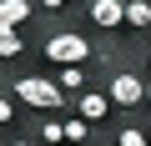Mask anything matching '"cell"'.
<instances>
[{
  "label": "cell",
  "instance_id": "1",
  "mask_svg": "<svg viewBox=\"0 0 151 146\" xmlns=\"http://www.w3.org/2000/svg\"><path fill=\"white\" fill-rule=\"evenodd\" d=\"M40 55H45L55 70H60V65H91V60L101 65V60H106V55L81 35V30H50V35L40 40Z\"/></svg>",
  "mask_w": 151,
  "mask_h": 146
},
{
  "label": "cell",
  "instance_id": "2",
  "mask_svg": "<svg viewBox=\"0 0 151 146\" xmlns=\"http://www.w3.org/2000/svg\"><path fill=\"white\" fill-rule=\"evenodd\" d=\"M10 91H15V101H20V106L40 111V116H60V111L70 106V96L55 86V76H15V81H10Z\"/></svg>",
  "mask_w": 151,
  "mask_h": 146
},
{
  "label": "cell",
  "instance_id": "3",
  "mask_svg": "<svg viewBox=\"0 0 151 146\" xmlns=\"http://www.w3.org/2000/svg\"><path fill=\"white\" fill-rule=\"evenodd\" d=\"M106 96L116 111H141L151 101V86L141 81V70H111V81H106Z\"/></svg>",
  "mask_w": 151,
  "mask_h": 146
},
{
  "label": "cell",
  "instance_id": "4",
  "mask_svg": "<svg viewBox=\"0 0 151 146\" xmlns=\"http://www.w3.org/2000/svg\"><path fill=\"white\" fill-rule=\"evenodd\" d=\"M86 20L96 30H126V0H91V5H86Z\"/></svg>",
  "mask_w": 151,
  "mask_h": 146
},
{
  "label": "cell",
  "instance_id": "5",
  "mask_svg": "<svg viewBox=\"0 0 151 146\" xmlns=\"http://www.w3.org/2000/svg\"><path fill=\"white\" fill-rule=\"evenodd\" d=\"M70 111L81 116V121H91V126H101L116 106H111V96H106V91H81V96H70Z\"/></svg>",
  "mask_w": 151,
  "mask_h": 146
},
{
  "label": "cell",
  "instance_id": "6",
  "mask_svg": "<svg viewBox=\"0 0 151 146\" xmlns=\"http://www.w3.org/2000/svg\"><path fill=\"white\" fill-rule=\"evenodd\" d=\"M25 20H35V0H0V30H20Z\"/></svg>",
  "mask_w": 151,
  "mask_h": 146
},
{
  "label": "cell",
  "instance_id": "7",
  "mask_svg": "<svg viewBox=\"0 0 151 146\" xmlns=\"http://www.w3.org/2000/svg\"><path fill=\"white\" fill-rule=\"evenodd\" d=\"M55 86H60L65 96L91 91V65H60V70H55Z\"/></svg>",
  "mask_w": 151,
  "mask_h": 146
},
{
  "label": "cell",
  "instance_id": "8",
  "mask_svg": "<svg viewBox=\"0 0 151 146\" xmlns=\"http://www.w3.org/2000/svg\"><path fill=\"white\" fill-rule=\"evenodd\" d=\"M126 30L131 35H146L151 30V0H126Z\"/></svg>",
  "mask_w": 151,
  "mask_h": 146
},
{
  "label": "cell",
  "instance_id": "9",
  "mask_svg": "<svg viewBox=\"0 0 151 146\" xmlns=\"http://www.w3.org/2000/svg\"><path fill=\"white\" fill-rule=\"evenodd\" d=\"M35 136H40L45 146H65V121H60V116H40Z\"/></svg>",
  "mask_w": 151,
  "mask_h": 146
},
{
  "label": "cell",
  "instance_id": "10",
  "mask_svg": "<svg viewBox=\"0 0 151 146\" xmlns=\"http://www.w3.org/2000/svg\"><path fill=\"white\" fill-rule=\"evenodd\" d=\"M91 131H96V126H91V121H81L76 111L65 116V146H86V141H91Z\"/></svg>",
  "mask_w": 151,
  "mask_h": 146
},
{
  "label": "cell",
  "instance_id": "11",
  "mask_svg": "<svg viewBox=\"0 0 151 146\" xmlns=\"http://www.w3.org/2000/svg\"><path fill=\"white\" fill-rule=\"evenodd\" d=\"M20 55H25L20 30H0V60H20Z\"/></svg>",
  "mask_w": 151,
  "mask_h": 146
},
{
  "label": "cell",
  "instance_id": "12",
  "mask_svg": "<svg viewBox=\"0 0 151 146\" xmlns=\"http://www.w3.org/2000/svg\"><path fill=\"white\" fill-rule=\"evenodd\" d=\"M111 146H151V131H141V126H121V131L111 136Z\"/></svg>",
  "mask_w": 151,
  "mask_h": 146
},
{
  "label": "cell",
  "instance_id": "13",
  "mask_svg": "<svg viewBox=\"0 0 151 146\" xmlns=\"http://www.w3.org/2000/svg\"><path fill=\"white\" fill-rule=\"evenodd\" d=\"M15 106H20V101H15V91L5 86V96H0V126H5V131L15 126Z\"/></svg>",
  "mask_w": 151,
  "mask_h": 146
},
{
  "label": "cell",
  "instance_id": "14",
  "mask_svg": "<svg viewBox=\"0 0 151 146\" xmlns=\"http://www.w3.org/2000/svg\"><path fill=\"white\" fill-rule=\"evenodd\" d=\"M146 70H151V50H146Z\"/></svg>",
  "mask_w": 151,
  "mask_h": 146
},
{
  "label": "cell",
  "instance_id": "15",
  "mask_svg": "<svg viewBox=\"0 0 151 146\" xmlns=\"http://www.w3.org/2000/svg\"><path fill=\"white\" fill-rule=\"evenodd\" d=\"M15 146H30V141H15Z\"/></svg>",
  "mask_w": 151,
  "mask_h": 146
}]
</instances>
